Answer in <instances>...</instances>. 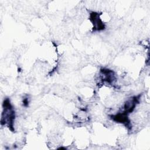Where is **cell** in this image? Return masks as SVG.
Returning <instances> with one entry per match:
<instances>
[{"instance_id": "obj_1", "label": "cell", "mask_w": 150, "mask_h": 150, "mask_svg": "<svg viewBox=\"0 0 150 150\" xmlns=\"http://www.w3.org/2000/svg\"><path fill=\"white\" fill-rule=\"evenodd\" d=\"M90 19L93 23L94 29L96 30H102L104 28V25L99 18V15L98 13L95 12H92L90 14Z\"/></svg>"}]
</instances>
